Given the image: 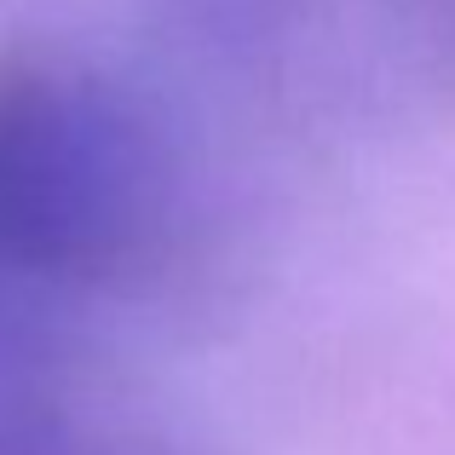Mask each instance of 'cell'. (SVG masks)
I'll list each match as a JSON object with an SVG mask.
<instances>
[{"label":"cell","mask_w":455,"mask_h":455,"mask_svg":"<svg viewBox=\"0 0 455 455\" xmlns=\"http://www.w3.org/2000/svg\"><path fill=\"white\" fill-rule=\"evenodd\" d=\"M167 167L122 99L87 81L0 92V259L92 277L145 248Z\"/></svg>","instance_id":"1"},{"label":"cell","mask_w":455,"mask_h":455,"mask_svg":"<svg viewBox=\"0 0 455 455\" xmlns=\"http://www.w3.org/2000/svg\"><path fill=\"white\" fill-rule=\"evenodd\" d=\"M0 455H122V450H76V444H12Z\"/></svg>","instance_id":"2"}]
</instances>
